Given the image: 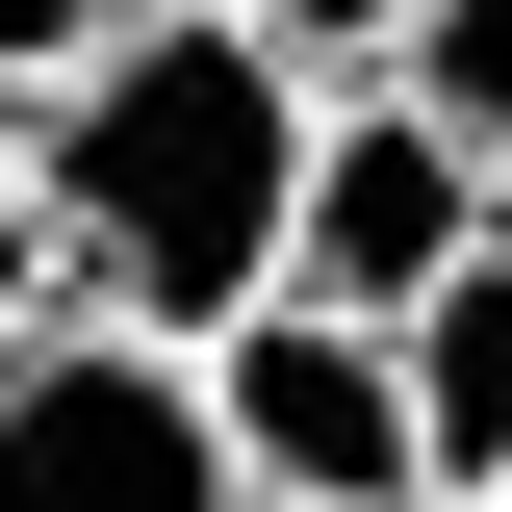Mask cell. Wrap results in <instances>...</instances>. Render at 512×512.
Here are the masks:
<instances>
[{"label":"cell","instance_id":"1","mask_svg":"<svg viewBox=\"0 0 512 512\" xmlns=\"http://www.w3.org/2000/svg\"><path fill=\"white\" fill-rule=\"evenodd\" d=\"M308 128H333V77L256 52L231 0L103 26L52 103H0V180L52 231V308L154 333V359H231V333L282 308V231H308Z\"/></svg>","mask_w":512,"mask_h":512},{"label":"cell","instance_id":"2","mask_svg":"<svg viewBox=\"0 0 512 512\" xmlns=\"http://www.w3.org/2000/svg\"><path fill=\"white\" fill-rule=\"evenodd\" d=\"M0 512H256L231 487V410H205V359H154V333H26L0 359Z\"/></svg>","mask_w":512,"mask_h":512},{"label":"cell","instance_id":"3","mask_svg":"<svg viewBox=\"0 0 512 512\" xmlns=\"http://www.w3.org/2000/svg\"><path fill=\"white\" fill-rule=\"evenodd\" d=\"M512 205L461 180V128L410 103V77H333V128H308V231H282V308H333V333H410L487 256Z\"/></svg>","mask_w":512,"mask_h":512},{"label":"cell","instance_id":"4","mask_svg":"<svg viewBox=\"0 0 512 512\" xmlns=\"http://www.w3.org/2000/svg\"><path fill=\"white\" fill-rule=\"evenodd\" d=\"M231 410V487L256 512H436V436H410V333H333V308H256L205 359Z\"/></svg>","mask_w":512,"mask_h":512},{"label":"cell","instance_id":"5","mask_svg":"<svg viewBox=\"0 0 512 512\" xmlns=\"http://www.w3.org/2000/svg\"><path fill=\"white\" fill-rule=\"evenodd\" d=\"M410 436H436V512H512V231L410 308Z\"/></svg>","mask_w":512,"mask_h":512},{"label":"cell","instance_id":"6","mask_svg":"<svg viewBox=\"0 0 512 512\" xmlns=\"http://www.w3.org/2000/svg\"><path fill=\"white\" fill-rule=\"evenodd\" d=\"M384 77H410V103L461 128V180L512 205V0H436V26H410V52H384Z\"/></svg>","mask_w":512,"mask_h":512},{"label":"cell","instance_id":"7","mask_svg":"<svg viewBox=\"0 0 512 512\" xmlns=\"http://www.w3.org/2000/svg\"><path fill=\"white\" fill-rule=\"evenodd\" d=\"M231 26H256V52H308V77H384L436 0H231Z\"/></svg>","mask_w":512,"mask_h":512},{"label":"cell","instance_id":"8","mask_svg":"<svg viewBox=\"0 0 512 512\" xmlns=\"http://www.w3.org/2000/svg\"><path fill=\"white\" fill-rule=\"evenodd\" d=\"M103 26H154V0H0V103H52V77L103 52Z\"/></svg>","mask_w":512,"mask_h":512},{"label":"cell","instance_id":"9","mask_svg":"<svg viewBox=\"0 0 512 512\" xmlns=\"http://www.w3.org/2000/svg\"><path fill=\"white\" fill-rule=\"evenodd\" d=\"M52 333V231H26V180H0V359Z\"/></svg>","mask_w":512,"mask_h":512}]
</instances>
